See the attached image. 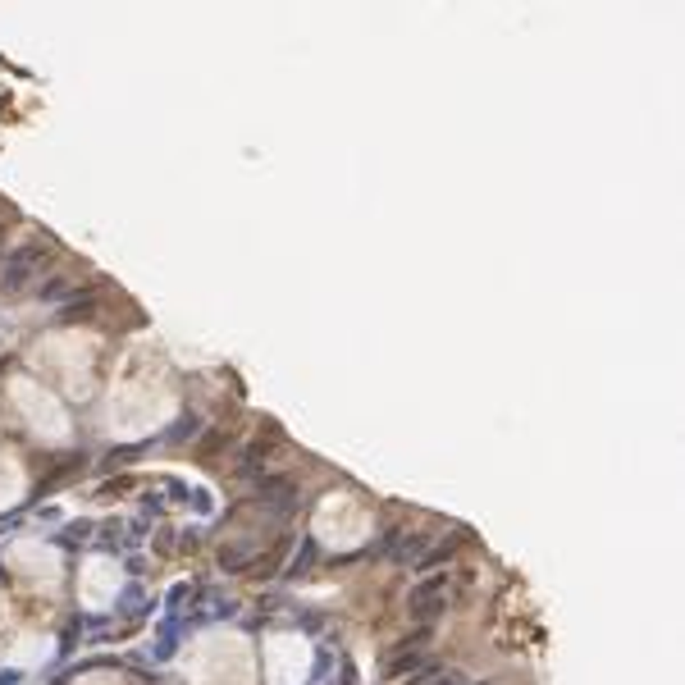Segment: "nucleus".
<instances>
[{
  "label": "nucleus",
  "instance_id": "1",
  "mask_svg": "<svg viewBox=\"0 0 685 685\" xmlns=\"http://www.w3.org/2000/svg\"><path fill=\"white\" fill-rule=\"evenodd\" d=\"M46 252L51 247L46 243H28V247H14V252L5 256V274H0V288H5L9 297H18L28 284L37 279V269L46 265Z\"/></svg>",
  "mask_w": 685,
  "mask_h": 685
},
{
  "label": "nucleus",
  "instance_id": "2",
  "mask_svg": "<svg viewBox=\"0 0 685 685\" xmlns=\"http://www.w3.org/2000/svg\"><path fill=\"white\" fill-rule=\"evenodd\" d=\"M443 585H448V576H425V581L411 590L407 612L416 617V626H434L443 617V607H448V599H443Z\"/></svg>",
  "mask_w": 685,
  "mask_h": 685
},
{
  "label": "nucleus",
  "instance_id": "3",
  "mask_svg": "<svg viewBox=\"0 0 685 685\" xmlns=\"http://www.w3.org/2000/svg\"><path fill=\"white\" fill-rule=\"evenodd\" d=\"M256 498L260 503H269V507H293L297 503V485L288 475H265V480H256Z\"/></svg>",
  "mask_w": 685,
  "mask_h": 685
},
{
  "label": "nucleus",
  "instance_id": "4",
  "mask_svg": "<svg viewBox=\"0 0 685 685\" xmlns=\"http://www.w3.org/2000/svg\"><path fill=\"white\" fill-rule=\"evenodd\" d=\"M425 662V653L420 649H393V658L384 662V681H402V677H411V672Z\"/></svg>",
  "mask_w": 685,
  "mask_h": 685
},
{
  "label": "nucleus",
  "instance_id": "5",
  "mask_svg": "<svg viewBox=\"0 0 685 685\" xmlns=\"http://www.w3.org/2000/svg\"><path fill=\"white\" fill-rule=\"evenodd\" d=\"M64 293H69V279H60V274L37 284V302H64Z\"/></svg>",
  "mask_w": 685,
  "mask_h": 685
},
{
  "label": "nucleus",
  "instance_id": "6",
  "mask_svg": "<svg viewBox=\"0 0 685 685\" xmlns=\"http://www.w3.org/2000/svg\"><path fill=\"white\" fill-rule=\"evenodd\" d=\"M92 306H96V297H87V293H83V302L64 306V311H60V320H78V315H83V311H92Z\"/></svg>",
  "mask_w": 685,
  "mask_h": 685
},
{
  "label": "nucleus",
  "instance_id": "7",
  "mask_svg": "<svg viewBox=\"0 0 685 685\" xmlns=\"http://www.w3.org/2000/svg\"><path fill=\"white\" fill-rule=\"evenodd\" d=\"M192 603V585H174V594H169V607L178 612V607H188Z\"/></svg>",
  "mask_w": 685,
  "mask_h": 685
},
{
  "label": "nucleus",
  "instance_id": "8",
  "mask_svg": "<svg viewBox=\"0 0 685 685\" xmlns=\"http://www.w3.org/2000/svg\"><path fill=\"white\" fill-rule=\"evenodd\" d=\"M329 667H334V653H329V649H320V658H315V677L325 681V677H329Z\"/></svg>",
  "mask_w": 685,
  "mask_h": 685
},
{
  "label": "nucleus",
  "instance_id": "9",
  "mask_svg": "<svg viewBox=\"0 0 685 685\" xmlns=\"http://www.w3.org/2000/svg\"><path fill=\"white\" fill-rule=\"evenodd\" d=\"M18 681H23V672H14V667L0 672V685H18Z\"/></svg>",
  "mask_w": 685,
  "mask_h": 685
},
{
  "label": "nucleus",
  "instance_id": "10",
  "mask_svg": "<svg viewBox=\"0 0 685 685\" xmlns=\"http://www.w3.org/2000/svg\"><path fill=\"white\" fill-rule=\"evenodd\" d=\"M430 685H457V677H448V672H439V677H434Z\"/></svg>",
  "mask_w": 685,
  "mask_h": 685
},
{
  "label": "nucleus",
  "instance_id": "11",
  "mask_svg": "<svg viewBox=\"0 0 685 685\" xmlns=\"http://www.w3.org/2000/svg\"><path fill=\"white\" fill-rule=\"evenodd\" d=\"M475 685H489V681H475Z\"/></svg>",
  "mask_w": 685,
  "mask_h": 685
}]
</instances>
